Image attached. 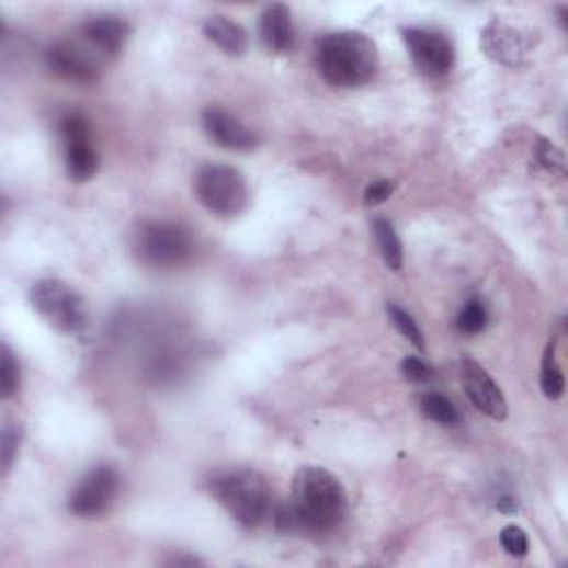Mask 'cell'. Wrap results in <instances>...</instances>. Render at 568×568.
I'll return each instance as SVG.
<instances>
[{
	"label": "cell",
	"mask_w": 568,
	"mask_h": 568,
	"mask_svg": "<svg viewBox=\"0 0 568 568\" xmlns=\"http://www.w3.org/2000/svg\"><path fill=\"white\" fill-rule=\"evenodd\" d=\"M539 387H542V394H544L548 400L561 398V396H564V389H566L564 373H561V366H559L557 360H555V349H553V344H548V349H546V353H544L542 375H539Z\"/></svg>",
	"instance_id": "obj_18"
},
{
	"label": "cell",
	"mask_w": 568,
	"mask_h": 568,
	"mask_svg": "<svg viewBox=\"0 0 568 568\" xmlns=\"http://www.w3.org/2000/svg\"><path fill=\"white\" fill-rule=\"evenodd\" d=\"M422 413L442 427H455L459 422L455 405L442 394H427L422 398Z\"/></svg>",
	"instance_id": "obj_19"
},
{
	"label": "cell",
	"mask_w": 568,
	"mask_h": 568,
	"mask_svg": "<svg viewBox=\"0 0 568 568\" xmlns=\"http://www.w3.org/2000/svg\"><path fill=\"white\" fill-rule=\"evenodd\" d=\"M196 196L218 218H236L249 205L245 175L229 164H207L196 173Z\"/></svg>",
	"instance_id": "obj_6"
},
{
	"label": "cell",
	"mask_w": 568,
	"mask_h": 568,
	"mask_svg": "<svg viewBox=\"0 0 568 568\" xmlns=\"http://www.w3.org/2000/svg\"><path fill=\"white\" fill-rule=\"evenodd\" d=\"M21 385V373H19V362L14 360V353L10 351V347H3V353H0V391H3V398H12L19 391Z\"/></svg>",
	"instance_id": "obj_21"
},
{
	"label": "cell",
	"mask_w": 568,
	"mask_h": 568,
	"mask_svg": "<svg viewBox=\"0 0 568 568\" xmlns=\"http://www.w3.org/2000/svg\"><path fill=\"white\" fill-rule=\"evenodd\" d=\"M500 544L513 557H524L529 553V537L520 526H507L500 533Z\"/></svg>",
	"instance_id": "obj_24"
},
{
	"label": "cell",
	"mask_w": 568,
	"mask_h": 568,
	"mask_svg": "<svg viewBox=\"0 0 568 568\" xmlns=\"http://www.w3.org/2000/svg\"><path fill=\"white\" fill-rule=\"evenodd\" d=\"M80 36L103 58H114L123 52L127 43L129 25L118 16H99L80 27Z\"/></svg>",
	"instance_id": "obj_15"
},
{
	"label": "cell",
	"mask_w": 568,
	"mask_h": 568,
	"mask_svg": "<svg viewBox=\"0 0 568 568\" xmlns=\"http://www.w3.org/2000/svg\"><path fill=\"white\" fill-rule=\"evenodd\" d=\"M498 509H500L502 513L511 515V513L518 511V502H515V498H511V496H502V498L498 500Z\"/></svg>",
	"instance_id": "obj_28"
},
{
	"label": "cell",
	"mask_w": 568,
	"mask_h": 568,
	"mask_svg": "<svg viewBox=\"0 0 568 568\" xmlns=\"http://www.w3.org/2000/svg\"><path fill=\"white\" fill-rule=\"evenodd\" d=\"M258 34L271 54H289L296 45L292 10L282 3L266 5L258 21Z\"/></svg>",
	"instance_id": "obj_13"
},
{
	"label": "cell",
	"mask_w": 568,
	"mask_h": 568,
	"mask_svg": "<svg viewBox=\"0 0 568 568\" xmlns=\"http://www.w3.org/2000/svg\"><path fill=\"white\" fill-rule=\"evenodd\" d=\"M316 65L320 76L338 89H353L366 84L380 67L375 43L362 32L327 34L316 49Z\"/></svg>",
	"instance_id": "obj_2"
},
{
	"label": "cell",
	"mask_w": 568,
	"mask_h": 568,
	"mask_svg": "<svg viewBox=\"0 0 568 568\" xmlns=\"http://www.w3.org/2000/svg\"><path fill=\"white\" fill-rule=\"evenodd\" d=\"M394 182L391 180H375L366 186L364 192V205L366 207H375V205H383L389 201V196L394 194Z\"/></svg>",
	"instance_id": "obj_26"
},
{
	"label": "cell",
	"mask_w": 568,
	"mask_h": 568,
	"mask_svg": "<svg viewBox=\"0 0 568 568\" xmlns=\"http://www.w3.org/2000/svg\"><path fill=\"white\" fill-rule=\"evenodd\" d=\"M134 251L154 269H175L192 260L196 242L192 231L178 223L149 220L136 229Z\"/></svg>",
	"instance_id": "obj_4"
},
{
	"label": "cell",
	"mask_w": 568,
	"mask_h": 568,
	"mask_svg": "<svg viewBox=\"0 0 568 568\" xmlns=\"http://www.w3.org/2000/svg\"><path fill=\"white\" fill-rule=\"evenodd\" d=\"M535 158H537V162L546 169V171H550V173H557V175H564V171H566V160H564V154L553 145V143H548V140H539L537 143V147H535Z\"/></svg>",
	"instance_id": "obj_23"
},
{
	"label": "cell",
	"mask_w": 568,
	"mask_h": 568,
	"mask_svg": "<svg viewBox=\"0 0 568 568\" xmlns=\"http://www.w3.org/2000/svg\"><path fill=\"white\" fill-rule=\"evenodd\" d=\"M373 236H375V245H377V249H380L387 266L394 271H400L405 264V251H402V242L398 238L394 223H389L385 218H377L373 225Z\"/></svg>",
	"instance_id": "obj_17"
},
{
	"label": "cell",
	"mask_w": 568,
	"mask_h": 568,
	"mask_svg": "<svg viewBox=\"0 0 568 568\" xmlns=\"http://www.w3.org/2000/svg\"><path fill=\"white\" fill-rule=\"evenodd\" d=\"M405 45L411 54L413 65L429 78H440L451 71L455 63V49L451 41L435 30L409 27L402 32Z\"/></svg>",
	"instance_id": "obj_10"
},
{
	"label": "cell",
	"mask_w": 568,
	"mask_h": 568,
	"mask_svg": "<svg viewBox=\"0 0 568 568\" xmlns=\"http://www.w3.org/2000/svg\"><path fill=\"white\" fill-rule=\"evenodd\" d=\"M60 136L65 145V167L73 182H84L99 171V154L89 140V125L80 114H67L60 121Z\"/></svg>",
	"instance_id": "obj_9"
},
{
	"label": "cell",
	"mask_w": 568,
	"mask_h": 568,
	"mask_svg": "<svg viewBox=\"0 0 568 568\" xmlns=\"http://www.w3.org/2000/svg\"><path fill=\"white\" fill-rule=\"evenodd\" d=\"M203 129L205 134L220 147L231 151H251L260 145L258 134L247 127L242 121H238L234 114H229L223 107H207L203 112Z\"/></svg>",
	"instance_id": "obj_12"
},
{
	"label": "cell",
	"mask_w": 568,
	"mask_h": 568,
	"mask_svg": "<svg viewBox=\"0 0 568 568\" xmlns=\"http://www.w3.org/2000/svg\"><path fill=\"white\" fill-rule=\"evenodd\" d=\"M203 32L227 56H242L249 47V36L245 27L227 16H209L203 25Z\"/></svg>",
	"instance_id": "obj_16"
},
{
	"label": "cell",
	"mask_w": 568,
	"mask_h": 568,
	"mask_svg": "<svg viewBox=\"0 0 568 568\" xmlns=\"http://www.w3.org/2000/svg\"><path fill=\"white\" fill-rule=\"evenodd\" d=\"M105 60L84 38L60 41L47 49V67L56 76L80 84L96 82Z\"/></svg>",
	"instance_id": "obj_8"
},
{
	"label": "cell",
	"mask_w": 568,
	"mask_h": 568,
	"mask_svg": "<svg viewBox=\"0 0 568 568\" xmlns=\"http://www.w3.org/2000/svg\"><path fill=\"white\" fill-rule=\"evenodd\" d=\"M212 491L216 500L247 529L258 526L269 513V489L262 476L249 468H234L223 473L214 482Z\"/></svg>",
	"instance_id": "obj_3"
},
{
	"label": "cell",
	"mask_w": 568,
	"mask_h": 568,
	"mask_svg": "<svg viewBox=\"0 0 568 568\" xmlns=\"http://www.w3.org/2000/svg\"><path fill=\"white\" fill-rule=\"evenodd\" d=\"M387 314H389L394 327L400 331V336L407 338L411 344H416L422 351L424 349V336H422L418 322L413 320V316L409 311H405L402 307H398V305H389Z\"/></svg>",
	"instance_id": "obj_22"
},
{
	"label": "cell",
	"mask_w": 568,
	"mask_h": 568,
	"mask_svg": "<svg viewBox=\"0 0 568 568\" xmlns=\"http://www.w3.org/2000/svg\"><path fill=\"white\" fill-rule=\"evenodd\" d=\"M121 489L118 470L110 464L91 468L69 498V511L78 518H99L116 500Z\"/></svg>",
	"instance_id": "obj_7"
},
{
	"label": "cell",
	"mask_w": 568,
	"mask_h": 568,
	"mask_svg": "<svg viewBox=\"0 0 568 568\" xmlns=\"http://www.w3.org/2000/svg\"><path fill=\"white\" fill-rule=\"evenodd\" d=\"M489 325V311L480 300H470L457 316V327L459 331L468 333V336H476L482 333Z\"/></svg>",
	"instance_id": "obj_20"
},
{
	"label": "cell",
	"mask_w": 568,
	"mask_h": 568,
	"mask_svg": "<svg viewBox=\"0 0 568 568\" xmlns=\"http://www.w3.org/2000/svg\"><path fill=\"white\" fill-rule=\"evenodd\" d=\"M402 375L407 377L409 383L424 385V383L433 380V368H431L422 357L409 355V357L402 360Z\"/></svg>",
	"instance_id": "obj_25"
},
{
	"label": "cell",
	"mask_w": 568,
	"mask_h": 568,
	"mask_svg": "<svg viewBox=\"0 0 568 568\" xmlns=\"http://www.w3.org/2000/svg\"><path fill=\"white\" fill-rule=\"evenodd\" d=\"M347 507V491L333 473L320 466H305L296 473L292 498L280 507L275 526L280 531H331L344 520Z\"/></svg>",
	"instance_id": "obj_1"
},
{
	"label": "cell",
	"mask_w": 568,
	"mask_h": 568,
	"mask_svg": "<svg viewBox=\"0 0 568 568\" xmlns=\"http://www.w3.org/2000/svg\"><path fill=\"white\" fill-rule=\"evenodd\" d=\"M482 47L493 60L515 65L529 54L531 41L520 30L502 21H491L482 32Z\"/></svg>",
	"instance_id": "obj_14"
},
{
	"label": "cell",
	"mask_w": 568,
	"mask_h": 568,
	"mask_svg": "<svg viewBox=\"0 0 568 568\" xmlns=\"http://www.w3.org/2000/svg\"><path fill=\"white\" fill-rule=\"evenodd\" d=\"M19 442H21V427L8 422L3 427V466H5V470L14 462V455H16L19 446H21Z\"/></svg>",
	"instance_id": "obj_27"
},
{
	"label": "cell",
	"mask_w": 568,
	"mask_h": 568,
	"mask_svg": "<svg viewBox=\"0 0 568 568\" xmlns=\"http://www.w3.org/2000/svg\"><path fill=\"white\" fill-rule=\"evenodd\" d=\"M30 303L47 325L67 336H80L89 325L82 296L60 280H38L30 292Z\"/></svg>",
	"instance_id": "obj_5"
},
{
	"label": "cell",
	"mask_w": 568,
	"mask_h": 568,
	"mask_svg": "<svg viewBox=\"0 0 568 568\" xmlns=\"http://www.w3.org/2000/svg\"><path fill=\"white\" fill-rule=\"evenodd\" d=\"M459 377H462L464 394L473 407L480 409L485 416H489L491 420H498V422L507 418L509 405L504 400V394L493 383V377L487 373L485 366H480L473 360H464L462 368H459Z\"/></svg>",
	"instance_id": "obj_11"
}]
</instances>
